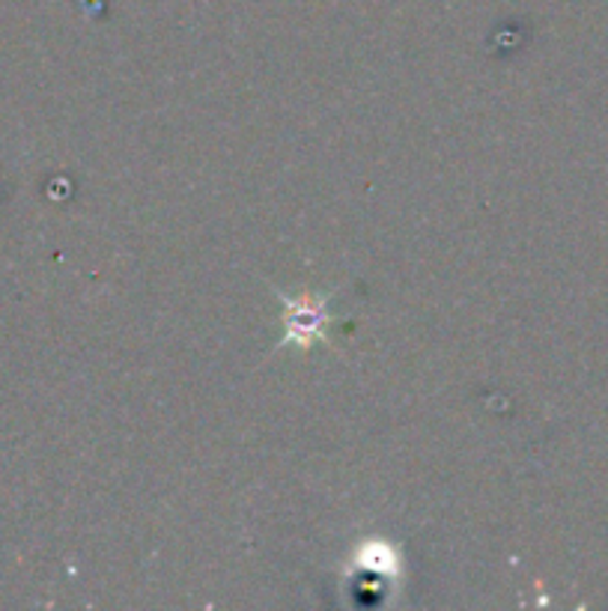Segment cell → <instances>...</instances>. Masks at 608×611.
Wrapping results in <instances>:
<instances>
[{
	"mask_svg": "<svg viewBox=\"0 0 608 611\" xmlns=\"http://www.w3.org/2000/svg\"><path fill=\"white\" fill-rule=\"evenodd\" d=\"M284 304H287V337H284V343H299L301 349H308L313 341H329L325 325L331 320L322 301L284 299Z\"/></svg>",
	"mask_w": 608,
	"mask_h": 611,
	"instance_id": "obj_1",
	"label": "cell"
}]
</instances>
